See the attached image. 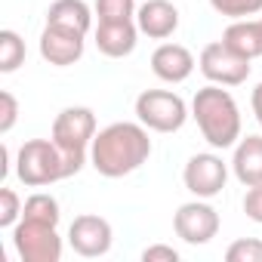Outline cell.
Returning <instances> with one entry per match:
<instances>
[{"label": "cell", "mask_w": 262, "mask_h": 262, "mask_svg": "<svg viewBox=\"0 0 262 262\" xmlns=\"http://www.w3.org/2000/svg\"><path fill=\"white\" fill-rule=\"evenodd\" d=\"M151 148L155 145L148 139L145 123L117 120L96 133V139L90 145V164L105 179H123L129 173H136L151 158Z\"/></svg>", "instance_id": "1"}, {"label": "cell", "mask_w": 262, "mask_h": 262, "mask_svg": "<svg viewBox=\"0 0 262 262\" xmlns=\"http://www.w3.org/2000/svg\"><path fill=\"white\" fill-rule=\"evenodd\" d=\"M191 117L210 148L225 151V148L237 145L244 120H241V108H237L234 96L225 86L207 83L204 90H198L191 99Z\"/></svg>", "instance_id": "2"}, {"label": "cell", "mask_w": 262, "mask_h": 262, "mask_svg": "<svg viewBox=\"0 0 262 262\" xmlns=\"http://www.w3.org/2000/svg\"><path fill=\"white\" fill-rule=\"evenodd\" d=\"M86 161H90V155L65 151L53 139H28L16 151V176L28 188H47L53 182L77 176Z\"/></svg>", "instance_id": "3"}, {"label": "cell", "mask_w": 262, "mask_h": 262, "mask_svg": "<svg viewBox=\"0 0 262 262\" xmlns=\"http://www.w3.org/2000/svg\"><path fill=\"white\" fill-rule=\"evenodd\" d=\"M136 117L155 133H179L191 117V108L173 90H145L136 96Z\"/></svg>", "instance_id": "4"}, {"label": "cell", "mask_w": 262, "mask_h": 262, "mask_svg": "<svg viewBox=\"0 0 262 262\" xmlns=\"http://www.w3.org/2000/svg\"><path fill=\"white\" fill-rule=\"evenodd\" d=\"M59 225L37 222V219H19L13 228V247L22 262H59L62 259V237L56 231Z\"/></svg>", "instance_id": "5"}, {"label": "cell", "mask_w": 262, "mask_h": 262, "mask_svg": "<svg viewBox=\"0 0 262 262\" xmlns=\"http://www.w3.org/2000/svg\"><path fill=\"white\" fill-rule=\"evenodd\" d=\"M250 62H253V59L234 53L228 43L213 40V43H207V47L201 50L198 68H201V74H204L210 83H219V86H241V83H247V77H250V68H253Z\"/></svg>", "instance_id": "6"}, {"label": "cell", "mask_w": 262, "mask_h": 262, "mask_svg": "<svg viewBox=\"0 0 262 262\" xmlns=\"http://www.w3.org/2000/svg\"><path fill=\"white\" fill-rule=\"evenodd\" d=\"M96 139V111L86 105H68L53 120V142L74 155H90Z\"/></svg>", "instance_id": "7"}, {"label": "cell", "mask_w": 262, "mask_h": 262, "mask_svg": "<svg viewBox=\"0 0 262 262\" xmlns=\"http://www.w3.org/2000/svg\"><path fill=\"white\" fill-rule=\"evenodd\" d=\"M173 231L176 237H182L191 247H204L219 234V213L216 207H210L204 198H194L188 204H182L173 213Z\"/></svg>", "instance_id": "8"}, {"label": "cell", "mask_w": 262, "mask_h": 262, "mask_svg": "<svg viewBox=\"0 0 262 262\" xmlns=\"http://www.w3.org/2000/svg\"><path fill=\"white\" fill-rule=\"evenodd\" d=\"M182 182L185 188L194 194V198H216L225 182H228V164L216 155V151H201V155H191L185 170H182Z\"/></svg>", "instance_id": "9"}, {"label": "cell", "mask_w": 262, "mask_h": 262, "mask_svg": "<svg viewBox=\"0 0 262 262\" xmlns=\"http://www.w3.org/2000/svg\"><path fill=\"white\" fill-rule=\"evenodd\" d=\"M68 244L77 256L83 259H99L111 250L114 244V231H111V222L96 216V213H83V216H74L71 228H68Z\"/></svg>", "instance_id": "10"}, {"label": "cell", "mask_w": 262, "mask_h": 262, "mask_svg": "<svg viewBox=\"0 0 262 262\" xmlns=\"http://www.w3.org/2000/svg\"><path fill=\"white\" fill-rule=\"evenodd\" d=\"M86 34L74 31V28H62V25H43L40 31V56L43 62L56 65V68H68V65H77L83 59V40Z\"/></svg>", "instance_id": "11"}, {"label": "cell", "mask_w": 262, "mask_h": 262, "mask_svg": "<svg viewBox=\"0 0 262 262\" xmlns=\"http://www.w3.org/2000/svg\"><path fill=\"white\" fill-rule=\"evenodd\" d=\"M194 56L188 47L182 43H161L155 53H151V71L158 80L164 83H185L194 71Z\"/></svg>", "instance_id": "12"}, {"label": "cell", "mask_w": 262, "mask_h": 262, "mask_svg": "<svg viewBox=\"0 0 262 262\" xmlns=\"http://www.w3.org/2000/svg\"><path fill=\"white\" fill-rule=\"evenodd\" d=\"M136 25H139V34L151 40H167L179 28V10L170 0H145L136 10Z\"/></svg>", "instance_id": "13"}, {"label": "cell", "mask_w": 262, "mask_h": 262, "mask_svg": "<svg viewBox=\"0 0 262 262\" xmlns=\"http://www.w3.org/2000/svg\"><path fill=\"white\" fill-rule=\"evenodd\" d=\"M139 43V25L129 22H99L96 25V50L108 59H126Z\"/></svg>", "instance_id": "14"}, {"label": "cell", "mask_w": 262, "mask_h": 262, "mask_svg": "<svg viewBox=\"0 0 262 262\" xmlns=\"http://www.w3.org/2000/svg\"><path fill=\"white\" fill-rule=\"evenodd\" d=\"M231 173L241 185H262V136H241L231 155Z\"/></svg>", "instance_id": "15"}, {"label": "cell", "mask_w": 262, "mask_h": 262, "mask_svg": "<svg viewBox=\"0 0 262 262\" xmlns=\"http://www.w3.org/2000/svg\"><path fill=\"white\" fill-rule=\"evenodd\" d=\"M222 43H228L234 53L247 59L262 56V22L259 19H237L222 31Z\"/></svg>", "instance_id": "16"}, {"label": "cell", "mask_w": 262, "mask_h": 262, "mask_svg": "<svg viewBox=\"0 0 262 262\" xmlns=\"http://www.w3.org/2000/svg\"><path fill=\"white\" fill-rule=\"evenodd\" d=\"M96 10H90L83 0H53L47 10V22L50 25H62V28H74L80 34H86L93 28V16Z\"/></svg>", "instance_id": "17"}, {"label": "cell", "mask_w": 262, "mask_h": 262, "mask_svg": "<svg viewBox=\"0 0 262 262\" xmlns=\"http://www.w3.org/2000/svg\"><path fill=\"white\" fill-rule=\"evenodd\" d=\"M22 219H37V222H50V225H59L62 219V210H59V201L47 191H34L25 207H22Z\"/></svg>", "instance_id": "18"}, {"label": "cell", "mask_w": 262, "mask_h": 262, "mask_svg": "<svg viewBox=\"0 0 262 262\" xmlns=\"http://www.w3.org/2000/svg\"><path fill=\"white\" fill-rule=\"evenodd\" d=\"M19 65H25V40L16 31L4 28L0 31V71L13 74Z\"/></svg>", "instance_id": "19"}, {"label": "cell", "mask_w": 262, "mask_h": 262, "mask_svg": "<svg viewBox=\"0 0 262 262\" xmlns=\"http://www.w3.org/2000/svg\"><path fill=\"white\" fill-rule=\"evenodd\" d=\"M136 0H96V19L99 22H129L136 19Z\"/></svg>", "instance_id": "20"}, {"label": "cell", "mask_w": 262, "mask_h": 262, "mask_svg": "<svg viewBox=\"0 0 262 262\" xmlns=\"http://www.w3.org/2000/svg\"><path fill=\"white\" fill-rule=\"evenodd\" d=\"M210 7H213L219 16L237 22V19H253V16H259V13H262V0H210Z\"/></svg>", "instance_id": "21"}, {"label": "cell", "mask_w": 262, "mask_h": 262, "mask_svg": "<svg viewBox=\"0 0 262 262\" xmlns=\"http://www.w3.org/2000/svg\"><path fill=\"white\" fill-rule=\"evenodd\" d=\"M228 262H262V241L259 237H237L225 250Z\"/></svg>", "instance_id": "22"}, {"label": "cell", "mask_w": 262, "mask_h": 262, "mask_svg": "<svg viewBox=\"0 0 262 262\" xmlns=\"http://www.w3.org/2000/svg\"><path fill=\"white\" fill-rule=\"evenodd\" d=\"M22 201H19V194L13 191V188H0V228H16V222L22 219Z\"/></svg>", "instance_id": "23"}, {"label": "cell", "mask_w": 262, "mask_h": 262, "mask_svg": "<svg viewBox=\"0 0 262 262\" xmlns=\"http://www.w3.org/2000/svg\"><path fill=\"white\" fill-rule=\"evenodd\" d=\"M16 120H19V102H16V96L10 90H4L0 93V133L7 136L16 126Z\"/></svg>", "instance_id": "24"}, {"label": "cell", "mask_w": 262, "mask_h": 262, "mask_svg": "<svg viewBox=\"0 0 262 262\" xmlns=\"http://www.w3.org/2000/svg\"><path fill=\"white\" fill-rule=\"evenodd\" d=\"M244 213H247V219L250 222H256V225H262V185H250L247 188V194H244Z\"/></svg>", "instance_id": "25"}, {"label": "cell", "mask_w": 262, "mask_h": 262, "mask_svg": "<svg viewBox=\"0 0 262 262\" xmlns=\"http://www.w3.org/2000/svg\"><path fill=\"white\" fill-rule=\"evenodd\" d=\"M142 262H179V250L167 244H151L142 250Z\"/></svg>", "instance_id": "26"}, {"label": "cell", "mask_w": 262, "mask_h": 262, "mask_svg": "<svg viewBox=\"0 0 262 262\" xmlns=\"http://www.w3.org/2000/svg\"><path fill=\"white\" fill-rule=\"evenodd\" d=\"M250 105H253V117H256V123L262 126V83H256V90H253V96H250Z\"/></svg>", "instance_id": "27"}, {"label": "cell", "mask_w": 262, "mask_h": 262, "mask_svg": "<svg viewBox=\"0 0 262 262\" xmlns=\"http://www.w3.org/2000/svg\"><path fill=\"white\" fill-rule=\"evenodd\" d=\"M259 22H262V16H259Z\"/></svg>", "instance_id": "28"}]
</instances>
